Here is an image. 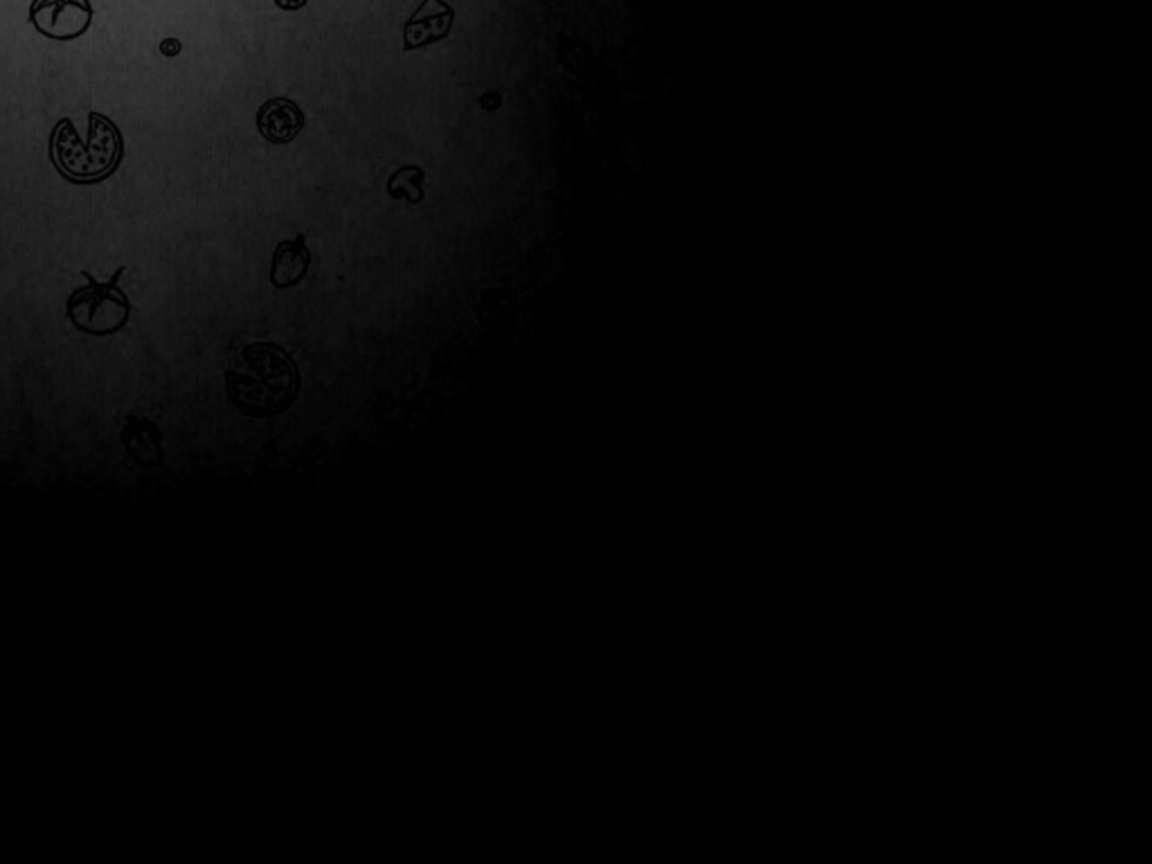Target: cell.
<instances>
[{
	"instance_id": "6da1fadb",
	"label": "cell",
	"mask_w": 1152,
	"mask_h": 864,
	"mask_svg": "<svg viewBox=\"0 0 1152 864\" xmlns=\"http://www.w3.org/2000/svg\"><path fill=\"white\" fill-rule=\"evenodd\" d=\"M299 390V375L286 349L260 343L239 354L228 372L232 403L251 417H273L286 410Z\"/></svg>"
},
{
	"instance_id": "7a4b0ae2",
	"label": "cell",
	"mask_w": 1152,
	"mask_h": 864,
	"mask_svg": "<svg viewBox=\"0 0 1152 864\" xmlns=\"http://www.w3.org/2000/svg\"><path fill=\"white\" fill-rule=\"evenodd\" d=\"M125 156V138L115 122L97 110L88 115V140L82 143L73 119L56 122L50 136V158L73 182H99L115 173Z\"/></svg>"
},
{
	"instance_id": "3957f363",
	"label": "cell",
	"mask_w": 1152,
	"mask_h": 864,
	"mask_svg": "<svg viewBox=\"0 0 1152 864\" xmlns=\"http://www.w3.org/2000/svg\"><path fill=\"white\" fill-rule=\"evenodd\" d=\"M125 271V266H119L108 282H97L88 271H82L88 286L77 288L66 304V316L80 331L91 336H110L129 323L131 302L125 291L117 286Z\"/></svg>"
},
{
	"instance_id": "277c9868",
	"label": "cell",
	"mask_w": 1152,
	"mask_h": 864,
	"mask_svg": "<svg viewBox=\"0 0 1152 864\" xmlns=\"http://www.w3.org/2000/svg\"><path fill=\"white\" fill-rule=\"evenodd\" d=\"M91 0H32L30 23L47 39L73 41L93 25Z\"/></svg>"
},
{
	"instance_id": "5b68a950",
	"label": "cell",
	"mask_w": 1152,
	"mask_h": 864,
	"mask_svg": "<svg viewBox=\"0 0 1152 864\" xmlns=\"http://www.w3.org/2000/svg\"><path fill=\"white\" fill-rule=\"evenodd\" d=\"M455 10L446 0H423L403 30V50H419L448 36Z\"/></svg>"
},
{
	"instance_id": "8992f818",
	"label": "cell",
	"mask_w": 1152,
	"mask_h": 864,
	"mask_svg": "<svg viewBox=\"0 0 1152 864\" xmlns=\"http://www.w3.org/2000/svg\"><path fill=\"white\" fill-rule=\"evenodd\" d=\"M257 129L268 143L288 145L305 129V113L286 97H273L257 113Z\"/></svg>"
},
{
	"instance_id": "52a82bcc",
	"label": "cell",
	"mask_w": 1152,
	"mask_h": 864,
	"mask_svg": "<svg viewBox=\"0 0 1152 864\" xmlns=\"http://www.w3.org/2000/svg\"><path fill=\"white\" fill-rule=\"evenodd\" d=\"M305 241V234H297V239L282 241L277 245L271 271V282L275 288H288L305 280L311 264V253Z\"/></svg>"
},
{
	"instance_id": "ba28073f",
	"label": "cell",
	"mask_w": 1152,
	"mask_h": 864,
	"mask_svg": "<svg viewBox=\"0 0 1152 864\" xmlns=\"http://www.w3.org/2000/svg\"><path fill=\"white\" fill-rule=\"evenodd\" d=\"M125 444L129 446V453L138 460V462H154V455H158V446H160V435H158V428L147 421V419H131L129 421V428L125 430L123 435Z\"/></svg>"
},
{
	"instance_id": "9c48e42d",
	"label": "cell",
	"mask_w": 1152,
	"mask_h": 864,
	"mask_svg": "<svg viewBox=\"0 0 1152 864\" xmlns=\"http://www.w3.org/2000/svg\"><path fill=\"white\" fill-rule=\"evenodd\" d=\"M423 180H426V171L421 167H401L388 180V194L392 199H405L408 203L416 206L423 201Z\"/></svg>"
},
{
	"instance_id": "30bf717a",
	"label": "cell",
	"mask_w": 1152,
	"mask_h": 864,
	"mask_svg": "<svg viewBox=\"0 0 1152 864\" xmlns=\"http://www.w3.org/2000/svg\"><path fill=\"white\" fill-rule=\"evenodd\" d=\"M180 50H183V43H180V41L173 39V36H169V39H165V41L160 43V52H162L165 56H178Z\"/></svg>"
},
{
	"instance_id": "8fae6325",
	"label": "cell",
	"mask_w": 1152,
	"mask_h": 864,
	"mask_svg": "<svg viewBox=\"0 0 1152 864\" xmlns=\"http://www.w3.org/2000/svg\"><path fill=\"white\" fill-rule=\"evenodd\" d=\"M307 3H309V0H275V6L279 10H286V12H297V10L305 8Z\"/></svg>"
}]
</instances>
